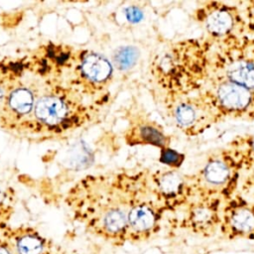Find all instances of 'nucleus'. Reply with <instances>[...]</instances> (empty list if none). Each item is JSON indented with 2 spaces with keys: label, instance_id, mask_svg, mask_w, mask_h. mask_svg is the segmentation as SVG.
<instances>
[{
  "label": "nucleus",
  "instance_id": "1",
  "mask_svg": "<svg viewBox=\"0 0 254 254\" xmlns=\"http://www.w3.org/2000/svg\"><path fill=\"white\" fill-rule=\"evenodd\" d=\"M210 52L206 38L173 42L153 57L151 75L166 96L197 92L209 77Z\"/></svg>",
  "mask_w": 254,
  "mask_h": 254
},
{
  "label": "nucleus",
  "instance_id": "2",
  "mask_svg": "<svg viewBox=\"0 0 254 254\" xmlns=\"http://www.w3.org/2000/svg\"><path fill=\"white\" fill-rule=\"evenodd\" d=\"M209 77L254 90V37L243 34L211 44Z\"/></svg>",
  "mask_w": 254,
  "mask_h": 254
},
{
  "label": "nucleus",
  "instance_id": "3",
  "mask_svg": "<svg viewBox=\"0 0 254 254\" xmlns=\"http://www.w3.org/2000/svg\"><path fill=\"white\" fill-rule=\"evenodd\" d=\"M241 169L227 148L210 154L202 167L190 175L192 199L206 198L225 202L239 187Z\"/></svg>",
  "mask_w": 254,
  "mask_h": 254
},
{
  "label": "nucleus",
  "instance_id": "4",
  "mask_svg": "<svg viewBox=\"0 0 254 254\" xmlns=\"http://www.w3.org/2000/svg\"><path fill=\"white\" fill-rule=\"evenodd\" d=\"M165 107L174 125L190 137L199 136L221 121L200 90L190 94L165 96Z\"/></svg>",
  "mask_w": 254,
  "mask_h": 254
},
{
  "label": "nucleus",
  "instance_id": "5",
  "mask_svg": "<svg viewBox=\"0 0 254 254\" xmlns=\"http://www.w3.org/2000/svg\"><path fill=\"white\" fill-rule=\"evenodd\" d=\"M200 91L221 120H254V90L225 79L208 77Z\"/></svg>",
  "mask_w": 254,
  "mask_h": 254
},
{
  "label": "nucleus",
  "instance_id": "6",
  "mask_svg": "<svg viewBox=\"0 0 254 254\" xmlns=\"http://www.w3.org/2000/svg\"><path fill=\"white\" fill-rule=\"evenodd\" d=\"M193 16L211 44L246 34L242 10L233 4L205 1L195 9Z\"/></svg>",
  "mask_w": 254,
  "mask_h": 254
},
{
  "label": "nucleus",
  "instance_id": "7",
  "mask_svg": "<svg viewBox=\"0 0 254 254\" xmlns=\"http://www.w3.org/2000/svg\"><path fill=\"white\" fill-rule=\"evenodd\" d=\"M151 190L156 201L167 210L186 206L192 199L190 175L163 169L150 174Z\"/></svg>",
  "mask_w": 254,
  "mask_h": 254
},
{
  "label": "nucleus",
  "instance_id": "8",
  "mask_svg": "<svg viewBox=\"0 0 254 254\" xmlns=\"http://www.w3.org/2000/svg\"><path fill=\"white\" fill-rule=\"evenodd\" d=\"M219 227L229 238L254 239V201L235 192L222 205Z\"/></svg>",
  "mask_w": 254,
  "mask_h": 254
},
{
  "label": "nucleus",
  "instance_id": "9",
  "mask_svg": "<svg viewBox=\"0 0 254 254\" xmlns=\"http://www.w3.org/2000/svg\"><path fill=\"white\" fill-rule=\"evenodd\" d=\"M124 141L128 146H151L162 150L171 147L172 138L165 128L143 111L131 113L127 118Z\"/></svg>",
  "mask_w": 254,
  "mask_h": 254
},
{
  "label": "nucleus",
  "instance_id": "10",
  "mask_svg": "<svg viewBox=\"0 0 254 254\" xmlns=\"http://www.w3.org/2000/svg\"><path fill=\"white\" fill-rule=\"evenodd\" d=\"M165 211L153 194L136 202L128 214L127 240L142 241L155 234Z\"/></svg>",
  "mask_w": 254,
  "mask_h": 254
},
{
  "label": "nucleus",
  "instance_id": "11",
  "mask_svg": "<svg viewBox=\"0 0 254 254\" xmlns=\"http://www.w3.org/2000/svg\"><path fill=\"white\" fill-rule=\"evenodd\" d=\"M222 205L223 202L214 199H191L186 205V227L200 235H211L220 224Z\"/></svg>",
  "mask_w": 254,
  "mask_h": 254
},
{
  "label": "nucleus",
  "instance_id": "12",
  "mask_svg": "<svg viewBox=\"0 0 254 254\" xmlns=\"http://www.w3.org/2000/svg\"><path fill=\"white\" fill-rule=\"evenodd\" d=\"M79 70L88 88L97 92L104 90L109 85L114 67L112 63L103 55L87 52L81 57Z\"/></svg>",
  "mask_w": 254,
  "mask_h": 254
},
{
  "label": "nucleus",
  "instance_id": "13",
  "mask_svg": "<svg viewBox=\"0 0 254 254\" xmlns=\"http://www.w3.org/2000/svg\"><path fill=\"white\" fill-rule=\"evenodd\" d=\"M66 112L65 103L61 98L53 95L42 97L35 105L36 117L50 126H55L63 121Z\"/></svg>",
  "mask_w": 254,
  "mask_h": 254
},
{
  "label": "nucleus",
  "instance_id": "14",
  "mask_svg": "<svg viewBox=\"0 0 254 254\" xmlns=\"http://www.w3.org/2000/svg\"><path fill=\"white\" fill-rule=\"evenodd\" d=\"M242 171L254 169V134L235 137L226 147Z\"/></svg>",
  "mask_w": 254,
  "mask_h": 254
},
{
  "label": "nucleus",
  "instance_id": "15",
  "mask_svg": "<svg viewBox=\"0 0 254 254\" xmlns=\"http://www.w3.org/2000/svg\"><path fill=\"white\" fill-rule=\"evenodd\" d=\"M140 52L137 48L131 46H125L118 48L112 56V64L117 70L129 71L138 63Z\"/></svg>",
  "mask_w": 254,
  "mask_h": 254
},
{
  "label": "nucleus",
  "instance_id": "16",
  "mask_svg": "<svg viewBox=\"0 0 254 254\" xmlns=\"http://www.w3.org/2000/svg\"><path fill=\"white\" fill-rule=\"evenodd\" d=\"M8 103L13 111L19 114H27L33 109L34 97L29 89L19 87L10 93Z\"/></svg>",
  "mask_w": 254,
  "mask_h": 254
},
{
  "label": "nucleus",
  "instance_id": "17",
  "mask_svg": "<svg viewBox=\"0 0 254 254\" xmlns=\"http://www.w3.org/2000/svg\"><path fill=\"white\" fill-rule=\"evenodd\" d=\"M146 17V10L145 7L142 6L140 3L133 2L129 3L120 10L119 13V20L123 24H127L130 26H135L141 24Z\"/></svg>",
  "mask_w": 254,
  "mask_h": 254
},
{
  "label": "nucleus",
  "instance_id": "18",
  "mask_svg": "<svg viewBox=\"0 0 254 254\" xmlns=\"http://www.w3.org/2000/svg\"><path fill=\"white\" fill-rule=\"evenodd\" d=\"M185 154L179 152L172 147H167L160 150L159 161L162 165L166 166L168 169L179 170L183 163L185 162Z\"/></svg>",
  "mask_w": 254,
  "mask_h": 254
},
{
  "label": "nucleus",
  "instance_id": "19",
  "mask_svg": "<svg viewBox=\"0 0 254 254\" xmlns=\"http://www.w3.org/2000/svg\"><path fill=\"white\" fill-rule=\"evenodd\" d=\"M17 248L20 254H41L43 243L37 236L26 235L19 239Z\"/></svg>",
  "mask_w": 254,
  "mask_h": 254
},
{
  "label": "nucleus",
  "instance_id": "20",
  "mask_svg": "<svg viewBox=\"0 0 254 254\" xmlns=\"http://www.w3.org/2000/svg\"><path fill=\"white\" fill-rule=\"evenodd\" d=\"M241 10L245 24V33L254 37V0L246 2Z\"/></svg>",
  "mask_w": 254,
  "mask_h": 254
},
{
  "label": "nucleus",
  "instance_id": "21",
  "mask_svg": "<svg viewBox=\"0 0 254 254\" xmlns=\"http://www.w3.org/2000/svg\"><path fill=\"white\" fill-rule=\"evenodd\" d=\"M0 254H10V252L6 248L0 246Z\"/></svg>",
  "mask_w": 254,
  "mask_h": 254
},
{
  "label": "nucleus",
  "instance_id": "22",
  "mask_svg": "<svg viewBox=\"0 0 254 254\" xmlns=\"http://www.w3.org/2000/svg\"><path fill=\"white\" fill-rule=\"evenodd\" d=\"M3 96H4V90H3V87L0 85V101L2 100Z\"/></svg>",
  "mask_w": 254,
  "mask_h": 254
}]
</instances>
